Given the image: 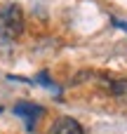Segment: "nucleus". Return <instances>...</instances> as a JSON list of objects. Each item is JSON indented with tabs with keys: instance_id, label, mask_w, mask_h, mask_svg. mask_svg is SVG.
I'll list each match as a JSON object with an SVG mask.
<instances>
[{
	"instance_id": "obj_3",
	"label": "nucleus",
	"mask_w": 127,
	"mask_h": 134,
	"mask_svg": "<svg viewBox=\"0 0 127 134\" xmlns=\"http://www.w3.org/2000/svg\"><path fill=\"white\" fill-rule=\"evenodd\" d=\"M49 134H85L82 132V125L75 120V118H68V115H61L52 122V130Z\"/></svg>"
},
{
	"instance_id": "obj_2",
	"label": "nucleus",
	"mask_w": 127,
	"mask_h": 134,
	"mask_svg": "<svg viewBox=\"0 0 127 134\" xmlns=\"http://www.w3.org/2000/svg\"><path fill=\"white\" fill-rule=\"evenodd\" d=\"M14 113L26 122V130H35V122H38V118L42 115V108H40L38 104H31V101H19V104L14 106Z\"/></svg>"
},
{
	"instance_id": "obj_6",
	"label": "nucleus",
	"mask_w": 127,
	"mask_h": 134,
	"mask_svg": "<svg viewBox=\"0 0 127 134\" xmlns=\"http://www.w3.org/2000/svg\"><path fill=\"white\" fill-rule=\"evenodd\" d=\"M0 113H2V106H0Z\"/></svg>"
},
{
	"instance_id": "obj_4",
	"label": "nucleus",
	"mask_w": 127,
	"mask_h": 134,
	"mask_svg": "<svg viewBox=\"0 0 127 134\" xmlns=\"http://www.w3.org/2000/svg\"><path fill=\"white\" fill-rule=\"evenodd\" d=\"M106 87L115 101L127 104V78H111V80H106Z\"/></svg>"
},
{
	"instance_id": "obj_1",
	"label": "nucleus",
	"mask_w": 127,
	"mask_h": 134,
	"mask_svg": "<svg viewBox=\"0 0 127 134\" xmlns=\"http://www.w3.org/2000/svg\"><path fill=\"white\" fill-rule=\"evenodd\" d=\"M0 31L14 40L24 33V9L19 2H2L0 5Z\"/></svg>"
},
{
	"instance_id": "obj_5",
	"label": "nucleus",
	"mask_w": 127,
	"mask_h": 134,
	"mask_svg": "<svg viewBox=\"0 0 127 134\" xmlns=\"http://www.w3.org/2000/svg\"><path fill=\"white\" fill-rule=\"evenodd\" d=\"M113 26H118V28H123L127 33V21H123V19H113Z\"/></svg>"
}]
</instances>
